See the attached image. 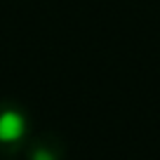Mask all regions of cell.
Returning a JSON list of instances; mask_svg holds the SVG:
<instances>
[{
    "instance_id": "obj_2",
    "label": "cell",
    "mask_w": 160,
    "mask_h": 160,
    "mask_svg": "<svg viewBox=\"0 0 160 160\" xmlns=\"http://www.w3.org/2000/svg\"><path fill=\"white\" fill-rule=\"evenodd\" d=\"M24 151H26V160H64L66 155L64 141L50 132L35 137L33 141H26Z\"/></svg>"
},
{
    "instance_id": "obj_1",
    "label": "cell",
    "mask_w": 160,
    "mask_h": 160,
    "mask_svg": "<svg viewBox=\"0 0 160 160\" xmlns=\"http://www.w3.org/2000/svg\"><path fill=\"white\" fill-rule=\"evenodd\" d=\"M28 141V115L19 104L0 101V153H17Z\"/></svg>"
}]
</instances>
